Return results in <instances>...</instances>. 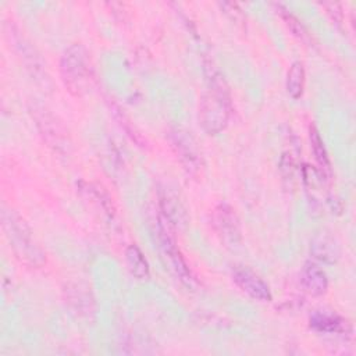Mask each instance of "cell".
<instances>
[{
	"label": "cell",
	"instance_id": "13",
	"mask_svg": "<svg viewBox=\"0 0 356 356\" xmlns=\"http://www.w3.org/2000/svg\"><path fill=\"white\" fill-rule=\"evenodd\" d=\"M305 65L302 61H293L286 72V92L292 99H299L305 90Z\"/></svg>",
	"mask_w": 356,
	"mask_h": 356
},
{
	"label": "cell",
	"instance_id": "7",
	"mask_svg": "<svg viewBox=\"0 0 356 356\" xmlns=\"http://www.w3.org/2000/svg\"><path fill=\"white\" fill-rule=\"evenodd\" d=\"M232 280L235 284L250 298L261 302H270L271 300V291L270 286L252 270L238 267L232 271Z\"/></svg>",
	"mask_w": 356,
	"mask_h": 356
},
{
	"label": "cell",
	"instance_id": "5",
	"mask_svg": "<svg viewBox=\"0 0 356 356\" xmlns=\"http://www.w3.org/2000/svg\"><path fill=\"white\" fill-rule=\"evenodd\" d=\"M211 221L216 232L227 245H236L241 241L239 220L231 206L225 203L218 204L213 211Z\"/></svg>",
	"mask_w": 356,
	"mask_h": 356
},
{
	"label": "cell",
	"instance_id": "1",
	"mask_svg": "<svg viewBox=\"0 0 356 356\" xmlns=\"http://www.w3.org/2000/svg\"><path fill=\"white\" fill-rule=\"evenodd\" d=\"M206 68L210 70V76L207 78L209 89L200 99L199 121L207 134L214 135L227 127L231 111V102L221 75L214 70V67H211V64L206 65Z\"/></svg>",
	"mask_w": 356,
	"mask_h": 356
},
{
	"label": "cell",
	"instance_id": "6",
	"mask_svg": "<svg viewBox=\"0 0 356 356\" xmlns=\"http://www.w3.org/2000/svg\"><path fill=\"white\" fill-rule=\"evenodd\" d=\"M171 143L177 157L181 160L184 167L191 172L197 171L200 165V153L193 138L182 129H174L171 132Z\"/></svg>",
	"mask_w": 356,
	"mask_h": 356
},
{
	"label": "cell",
	"instance_id": "9",
	"mask_svg": "<svg viewBox=\"0 0 356 356\" xmlns=\"http://www.w3.org/2000/svg\"><path fill=\"white\" fill-rule=\"evenodd\" d=\"M302 285L312 296H321L328 289V278L325 271L313 261H307L302 270Z\"/></svg>",
	"mask_w": 356,
	"mask_h": 356
},
{
	"label": "cell",
	"instance_id": "2",
	"mask_svg": "<svg viewBox=\"0 0 356 356\" xmlns=\"http://www.w3.org/2000/svg\"><path fill=\"white\" fill-rule=\"evenodd\" d=\"M3 227L14 253L21 261L32 267H39L46 261L43 250L38 246L31 229L19 216L14 211H4Z\"/></svg>",
	"mask_w": 356,
	"mask_h": 356
},
{
	"label": "cell",
	"instance_id": "14",
	"mask_svg": "<svg viewBox=\"0 0 356 356\" xmlns=\"http://www.w3.org/2000/svg\"><path fill=\"white\" fill-rule=\"evenodd\" d=\"M282 18L286 21V25L289 26V29H291L298 38H300L302 40H306V38H309L306 28H305V26L299 22V19H298L295 15H292L289 11L284 10Z\"/></svg>",
	"mask_w": 356,
	"mask_h": 356
},
{
	"label": "cell",
	"instance_id": "10",
	"mask_svg": "<svg viewBox=\"0 0 356 356\" xmlns=\"http://www.w3.org/2000/svg\"><path fill=\"white\" fill-rule=\"evenodd\" d=\"M310 327L318 332L338 334L346 331V321L335 313L328 312H314L309 318Z\"/></svg>",
	"mask_w": 356,
	"mask_h": 356
},
{
	"label": "cell",
	"instance_id": "8",
	"mask_svg": "<svg viewBox=\"0 0 356 356\" xmlns=\"http://www.w3.org/2000/svg\"><path fill=\"white\" fill-rule=\"evenodd\" d=\"M310 252L314 259L324 263H335L341 254L338 241L327 231H323L313 238Z\"/></svg>",
	"mask_w": 356,
	"mask_h": 356
},
{
	"label": "cell",
	"instance_id": "11",
	"mask_svg": "<svg viewBox=\"0 0 356 356\" xmlns=\"http://www.w3.org/2000/svg\"><path fill=\"white\" fill-rule=\"evenodd\" d=\"M125 260L131 274L138 280H147L149 278V263L143 256L142 250L135 245H129L125 249Z\"/></svg>",
	"mask_w": 356,
	"mask_h": 356
},
{
	"label": "cell",
	"instance_id": "4",
	"mask_svg": "<svg viewBox=\"0 0 356 356\" xmlns=\"http://www.w3.org/2000/svg\"><path fill=\"white\" fill-rule=\"evenodd\" d=\"M160 246H161V252L163 256L167 259V263L170 266V270L174 273V275L182 282L185 284L188 288H192L195 284V277L192 274V271L189 270L181 250L178 249L174 236L171 235L168 225H165V222H163V220L160 218Z\"/></svg>",
	"mask_w": 356,
	"mask_h": 356
},
{
	"label": "cell",
	"instance_id": "12",
	"mask_svg": "<svg viewBox=\"0 0 356 356\" xmlns=\"http://www.w3.org/2000/svg\"><path fill=\"white\" fill-rule=\"evenodd\" d=\"M309 138H310V147L314 156L316 163L318 164L323 175H330L331 174V163H330V157L327 153V149L324 146V142L317 131V128L314 125H310L309 129Z\"/></svg>",
	"mask_w": 356,
	"mask_h": 356
},
{
	"label": "cell",
	"instance_id": "3",
	"mask_svg": "<svg viewBox=\"0 0 356 356\" xmlns=\"http://www.w3.org/2000/svg\"><path fill=\"white\" fill-rule=\"evenodd\" d=\"M60 72L65 86L75 95L86 90L90 79V64L88 51L82 44L67 47L60 60Z\"/></svg>",
	"mask_w": 356,
	"mask_h": 356
}]
</instances>
